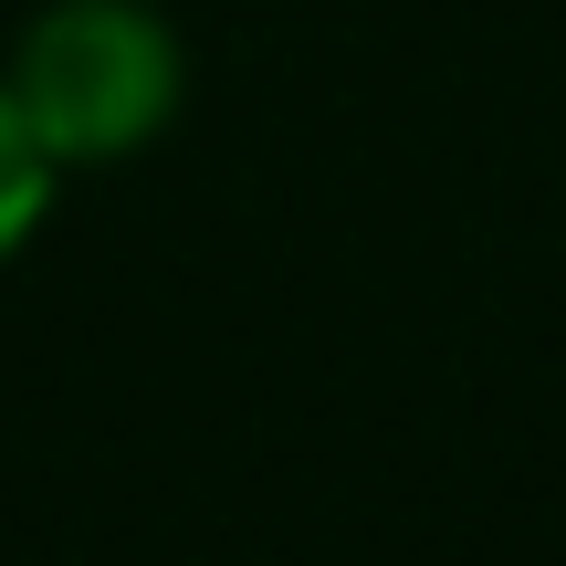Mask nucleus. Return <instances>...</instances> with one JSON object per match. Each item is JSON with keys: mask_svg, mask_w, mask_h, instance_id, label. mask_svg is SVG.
<instances>
[{"mask_svg": "<svg viewBox=\"0 0 566 566\" xmlns=\"http://www.w3.org/2000/svg\"><path fill=\"white\" fill-rule=\"evenodd\" d=\"M53 179L63 168L42 158V137H32V116L11 105V84H0V273L32 252V231H42V210H53Z\"/></svg>", "mask_w": 566, "mask_h": 566, "instance_id": "2", "label": "nucleus"}, {"mask_svg": "<svg viewBox=\"0 0 566 566\" xmlns=\"http://www.w3.org/2000/svg\"><path fill=\"white\" fill-rule=\"evenodd\" d=\"M53 168H116L158 147L189 105V53L158 0H42L0 63Z\"/></svg>", "mask_w": 566, "mask_h": 566, "instance_id": "1", "label": "nucleus"}]
</instances>
